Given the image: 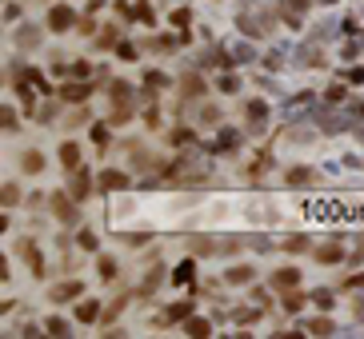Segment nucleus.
Segmentation results:
<instances>
[{
	"label": "nucleus",
	"mask_w": 364,
	"mask_h": 339,
	"mask_svg": "<svg viewBox=\"0 0 364 339\" xmlns=\"http://www.w3.org/2000/svg\"><path fill=\"white\" fill-rule=\"evenodd\" d=\"M73 21H76V12H73V9H53V16H48V24H53L56 32H60V28H68Z\"/></svg>",
	"instance_id": "nucleus-1"
},
{
	"label": "nucleus",
	"mask_w": 364,
	"mask_h": 339,
	"mask_svg": "<svg viewBox=\"0 0 364 339\" xmlns=\"http://www.w3.org/2000/svg\"><path fill=\"white\" fill-rule=\"evenodd\" d=\"M272 284H277V287H296L300 284V272H296V267H284V272L272 276Z\"/></svg>",
	"instance_id": "nucleus-2"
},
{
	"label": "nucleus",
	"mask_w": 364,
	"mask_h": 339,
	"mask_svg": "<svg viewBox=\"0 0 364 339\" xmlns=\"http://www.w3.org/2000/svg\"><path fill=\"white\" fill-rule=\"evenodd\" d=\"M53 208H56V216H60L65 223H73V220H76V208L65 200V196H56V200H53Z\"/></svg>",
	"instance_id": "nucleus-3"
},
{
	"label": "nucleus",
	"mask_w": 364,
	"mask_h": 339,
	"mask_svg": "<svg viewBox=\"0 0 364 339\" xmlns=\"http://www.w3.org/2000/svg\"><path fill=\"white\" fill-rule=\"evenodd\" d=\"M73 296H80V284H60V287H53V299L60 304V299H73Z\"/></svg>",
	"instance_id": "nucleus-4"
},
{
	"label": "nucleus",
	"mask_w": 364,
	"mask_h": 339,
	"mask_svg": "<svg viewBox=\"0 0 364 339\" xmlns=\"http://www.w3.org/2000/svg\"><path fill=\"white\" fill-rule=\"evenodd\" d=\"M309 180H312V168H292V172H289V184H292V188H304Z\"/></svg>",
	"instance_id": "nucleus-5"
},
{
	"label": "nucleus",
	"mask_w": 364,
	"mask_h": 339,
	"mask_svg": "<svg viewBox=\"0 0 364 339\" xmlns=\"http://www.w3.org/2000/svg\"><path fill=\"white\" fill-rule=\"evenodd\" d=\"M100 184H105V188H124V184H129V176H124V172H105V176H100Z\"/></svg>",
	"instance_id": "nucleus-6"
},
{
	"label": "nucleus",
	"mask_w": 364,
	"mask_h": 339,
	"mask_svg": "<svg viewBox=\"0 0 364 339\" xmlns=\"http://www.w3.org/2000/svg\"><path fill=\"white\" fill-rule=\"evenodd\" d=\"M76 160H80L76 144H65V148H60V164H65V168H76Z\"/></svg>",
	"instance_id": "nucleus-7"
},
{
	"label": "nucleus",
	"mask_w": 364,
	"mask_h": 339,
	"mask_svg": "<svg viewBox=\"0 0 364 339\" xmlns=\"http://www.w3.org/2000/svg\"><path fill=\"white\" fill-rule=\"evenodd\" d=\"M252 279V267H232L228 272V284H248Z\"/></svg>",
	"instance_id": "nucleus-8"
},
{
	"label": "nucleus",
	"mask_w": 364,
	"mask_h": 339,
	"mask_svg": "<svg viewBox=\"0 0 364 339\" xmlns=\"http://www.w3.org/2000/svg\"><path fill=\"white\" fill-rule=\"evenodd\" d=\"M88 96V84H68L65 88V100H85Z\"/></svg>",
	"instance_id": "nucleus-9"
},
{
	"label": "nucleus",
	"mask_w": 364,
	"mask_h": 339,
	"mask_svg": "<svg viewBox=\"0 0 364 339\" xmlns=\"http://www.w3.org/2000/svg\"><path fill=\"white\" fill-rule=\"evenodd\" d=\"M97 304H92V299H88V304H80V311H76V316H80V319H85V323H92V319H97Z\"/></svg>",
	"instance_id": "nucleus-10"
},
{
	"label": "nucleus",
	"mask_w": 364,
	"mask_h": 339,
	"mask_svg": "<svg viewBox=\"0 0 364 339\" xmlns=\"http://www.w3.org/2000/svg\"><path fill=\"white\" fill-rule=\"evenodd\" d=\"M248 116H252V124H260V120L268 116V108L260 104V100H252V104H248Z\"/></svg>",
	"instance_id": "nucleus-11"
},
{
	"label": "nucleus",
	"mask_w": 364,
	"mask_h": 339,
	"mask_svg": "<svg viewBox=\"0 0 364 339\" xmlns=\"http://www.w3.org/2000/svg\"><path fill=\"white\" fill-rule=\"evenodd\" d=\"M316 255H321L324 264H336V260H341V248H321Z\"/></svg>",
	"instance_id": "nucleus-12"
},
{
	"label": "nucleus",
	"mask_w": 364,
	"mask_h": 339,
	"mask_svg": "<svg viewBox=\"0 0 364 339\" xmlns=\"http://www.w3.org/2000/svg\"><path fill=\"white\" fill-rule=\"evenodd\" d=\"M193 279V264H181L176 267V284H188Z\"/></svg>",
	"instance_id": "nucleus-13"
},
{
	"label": "nucleus",
	"mask_w": 364,
	"mask_h": 339,
	"mask_svg": "<svg viewBox=\"0 0 364 339\" xmlns=\"http://www.w3.org/2000/svg\"><path fill=\"white\" fill-rule=\"evenodd\" d=\"M48 331H53V335H68V323L65 319H48Z\"/></svg>",
	"instance_id": "nucleus-14"
},
{
	"label": "nucleus",
	"mask_w": 364,
	"mask_h": 339,
	"mask_svg": "<svg viewBox=\"0 0 364 339\" xmlns=\"http://www.w3.org/2000/svg\"><path fill=\"white\" fill-rule=\"evenodd\" d=\"M36 40H41V32H36V28H24V32H21V44H24V48H28V44H36Z\"/></svg>",
	"instance_id": "nucleus-15"
},
{
	"label": "nucleus",
	"mask_w": 364,
	"mask_h": 339,
	"mask_svg": "<svg viewBox=\"0 0 364 339\" xmlns=\"http://www.w3.org/2000/svg\"><path fill=\"white\" fill-rule=\"evenodd\" d=\"M73 191H76V196H85V191H88V176H85V172H80V176H76Z\"/></svg>",
	"instance_id": "nucleus-16"
},
{
	"label": "nucleus",
	"mask_w": 364,
	"mask_h": 339,
	"mask_svg": "<svg viewBox=\"0 0 364 339\" xmlns=\"http://www.w3.org/2000/svg\"><path fill=\"white\" fill-rule=\"evenodd\" d=\"M41 164H44V160L36 156V152H28V156H24V168H33V172H36V168H41Z\"/></svg>",
	"instance_id": "nucleus-17"
},
{
	"label": "nucleus",
	"mask_w": 364,
	"mask_h": 339,
	"mask_svg": "<svg viewBox=\"0 0 364 339\" xmlns=\"http://www.w3.org/2000/svg\"><path fill=\"white\" fill-rule=\"evenodd\" d=\"M80 248H88V252H92V248H97V235H92V232H80Z\"/></svg>",
	"instance_id": "nucleus-18"
},
{
	"label": "nucleus",
	"mask_w": 364,
	"mask_h": 339,
	"mask_svg": "<svg viewBox=\"0 0 364 339\" xmlns=\"http://www.w3.org/2000/svg\"><path fill=\"white\" fill-rule=\"evenodd\" d=\"M220 88H225V92H236L240 84H236V76H220Z\"/></svg>",
	"instance_id": "nucleus-19"
},
{
	"label": "nucleus",
	"mask_w": 364,
	"mask_h": 339,
	"mask_svg": "<svg viewBox=\"0 0 364 339\" xmlns=\"http://www.w3.org/2000/svg\"><path fill=\"white\" fill-rule=\"evenodd\" d=\"M100 272H105V279H112V276H117V264H112V260H105V264H100Z\"/></svg>",
	"instance_id": "nucleus-20"
}]
</instances>
